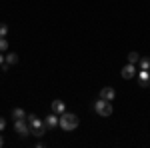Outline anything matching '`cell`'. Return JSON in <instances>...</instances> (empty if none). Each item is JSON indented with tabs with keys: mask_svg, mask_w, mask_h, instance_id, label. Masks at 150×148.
Listing matches in <instances>:
<instances>
[{
	"mask_svg": "<svg viewBox=\"0 0 150 148\" xmlns=\"http://www.w3.org/2000/svg\"><path fill=\"white\" fill-rule=\"evenodd\" d=\"M26 120H28V126H30V134H34V136H44L46 134V128L48 126L36 116V114H30V116H26Z\"/></svg>",
	"mask_w": 150,
	"mask_h": 148,
	"instance_id": "1",
	"label": "cell"
},
{
	"mask_svg": "<svg viewBox=\"0 0 150 148\" xmlns=\"http://www.w3.org/2000/svg\"><path fill=\"white\" fill-rule=\"evenodd\" d=\"M58 126H60L64 132H70V130H74V128L78 126V116H76L74 112L60 114V122H58Z\"/></svg>",
	"mask_w": 150,
	"mask_h": 148,
	"instance_id": "2",
	"label": "cell"
},
{
	"mask_svg": "<svg viewBox=\"0 0 150 148\" xmlns=\"http://www.w3.org/2000/svg\"><path fill=\"white\" fill-rule=\"evenodd\" d=\"M94 112L98 114V116H110V114L114 112L112 110V104H110V100H104V98H100L98 102H94Z\"/></svg>",
	"mask_w": 150,
	"mask_h": 148,
	"instance_id": "3",
	"label": "cell"
},
{
	"mask_svg": "<svg viewBox=\"0 0 150 148\" xmlns=\"http://www.w3.org/2000/svg\"><path fill=\"white\" fill-rule=\"evenodd\" d=\"M14 130H16L20 136H28V134H30V126L24 122V118H20V120H14Z\"/></svg>",
	"mask_w": 150,
	"mask_h": 148,
	"instance_id": "4",
	"label": "cell"
},
{
	"mask_svg": "<svg viewBox=\"0 0 150 148\" xmlns=\"http://www.w3.org/2000/svg\"><path fill=\"white\" fill-rule=\"evenodd\" d=\"M134 76H136V68H134V64H130V62H128L126 66L122 68V78L130 80V78H134Z\"/></svg>",
	"mask_w": 150,
	"mask_h": 148,
	"instance_id": "5",
	"label": "cell"
},
{
	"mask_svg": "<svg viewBox=\"0 0 150 148\" xmlns=\"http://www.w3.org/2000/svg\"><path fill=\"white\" fill-rule=\"evenodd\" d=\"M100 98H104V100H114L116 98V92H114V88H110V86H106V88H102L100 90Z\"/></svg>",
	"mask_w": 150,
	"mask_h": 148,
	"instance_id": "6",
	"label": "cell"
},
{
	"mask_svg": "<svg viewBox=\"0 0 150 148\" xmlns=\"http://www.w3.org/2000/svg\"><path fill=\"white\" fill-rule=\"evenodd\" d=\"M58 122H60V118H58V114H50V116H46V120H44V124L48 126V128H56Z\"/></svg>",
	"mask_w": 150,
	"mask_h": 148,
	"instance_id": "7",
	"label": "cell"
},
{
	"mask_svg": "<svg viewBox=\"0 0 150 148\" xmlns=\"http://www.w3.org/2000/svg\"><path fill=\"white\" fill-rule=\"evenodd\" d=\"M138 82H140V86H148V84H150V72H148V70H140Z\"/></svg>",
	"mask_w": 150,
	"mask_h": 148,
	"instance_id": "8",
	"label": "cell"
},
{
	"mask_svg": "<svg viewBox=\"0 0 150 148\" xmlns=\"http://www.w3.org/2000/svg\"><path fill=\"white\" fill-rule=\"evenodd\" d=\"M52 112H54V114H64V112H66L64 102H62V100H54V102H52Z\"/></svg>",
	"mask_w": 150,
	"mask_h": 148,
	"instance_id": "9",
	"label": "cell"
},
{
	"mask_svg": "<svg viewBox=\"0 0 150 148\" xmlns=\"http://www.w3.org/2000/svg\"><path fill=\"white\" fill-rule=\"evenodd\" d=\"M12 118H14V120H20V118H26V112H24L22 108H14V110H12Z\"/></svg>",
	"mask_w": 150,
	"mask_h": 148,
	"instance_id": "10",
	"label": "cell"
},
{
	"mask_svg": "<svg viewBox=\"0 0 150 148\" xmlns=\"http://www.w3.org/2000/svg\"><path fill=\"white\" fill-rule=\"evenodd\" d=\"M6 62H8V64H16V62H18V54H16V52H8V54H6Z\"/></svg>",
	"mask_w": 150,
	"mask_h": 148,
	"instance_id": "11",
	"label": "cell"
},
{
	"mask_svg": "<svg viewBox=\"0 0 150 148\" xmlns=\"http://www.w3.org/2000/svg\"><path fill=\"white\" fill-rule=\"evenodd\" d=\"M128 62H130V64H136V62H140V54L132 50V52L128 54Z\"/></svg>",
	"mask_w": 150,
	"mask_h": 148,
	"instance_id": "12",
	"label": "cell"
},
{
	"mask_svg": "<svg viewBox=\"0 0 150 148\" xmlns=\"http://www.w3.org/2000/svg\"><path fill=\"white\" fill-rule=\"evenodd\" d=\"M140 70H150V58L148 56L140 58Z\"/></svg>",
	"mask_w": 150,
	"mask_h": 148,
	"instance_id": "13",
	"label": "cell"
},
{
	"mask_svg": "<svg viewBox=\"0 0 150 148\" xmlns=\"http://www.w3.org/2000/svg\"><path fill=\"white\" fill-rule=\"evenodd\" d=\"M4 50H8V40L2 36V38H0V52H4Z\"/></svg>",
	"mask_w": 150,
	"mask_h": 148,
	"instance_id": "14",
	"label": "cell"
},
{
	"mask_svg": "<svg viewBox=\"0 0 150 148\" xmlns=\"http://www.w3.org/2000/svg\"><path fill=\"white\" fill-rule=\"evenodd\" d=\"M6 34H8V26H6V24H0V38L6 36Z\"/></svg>",
	"mask_w": 150,
	"mask_h": 148,
	"instance_id": "15",
	"label": "cell"
},
{
	"mask_svg": "<svg viewBox=\"0 0 150 148\" xmlns=\"http://www.w3.org/2000/svg\"><path fill=\"white\" fill-rule=\"evenodd\" d=\"M4 128H6V118H2V116H0V132H2Z\"/></svg>",
	"mask_w": 150,
	"mask_h": 148,
	"instance_id": "16",
	"label": "cell"
},
{
	"mask_svg": "<svg viewBox=\"0 0 150 148\" xmlns=\"http://www.w3.org/2000/svg\"><path fill=\"white\" fill-rule=\"evenodd\" d=\"M4 60H6V58H4V54H0V66L4 64Z\"/></svg>",
	"mask_w": 150,
	"mask_h": 148,
	"instance_id": "17",
	"label": "cell"
},
{
	"mask_svg": "<svg viewBox=\"0 0 150 148\" xmlns=\"http://www.w3.org/2000/svg\"><path fill=\"white\" fill-rule=\"evenodd\" d=\"M4 146V138H2V134H0V148Z\"/></svg>",
	"mask_w": 150,
	"mask_h": 148,
	"instance_id": "18",
	"label": "cell"
}]
</instances>
